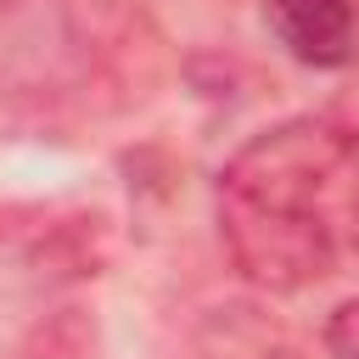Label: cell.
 Returning <instances> with one entry per match:
<instances>
[{
    "mask_svg": "<svg viewBox=\"0 0 359 359\" xmlns=\"http://www.w3.org/2000/svg\"><path fill=\"white\" fill-rule=\"evenodd\" d=\"M348 151L353 135L337 123L286 118L219 168V241L241 280L264 292H303L337 269L325 191Z\"/></svg>",
    "mask_w": 359,
    "mask_h": 359,
    "instance_id": "obj_1",
    "label": "cell"
},
{
    "mask_svg": "<svg viewBox=\"0 0 359 359\" xmlns=\"http://www.w3.org/2000/svg\"><path fill=\"white\" fill-rule=\"evenodd\" d=\"M264 22L303 67H342L359 56L353 0H264Z\"/></svg>",
    "mask_w": 359,
    "mask_h": 359,
    "instance_id": "obj_2",
    "label": "cell"
},
{
    "mask_svg": "<svg viewBox=\"0 0 359 359\" xmlns=\"http://www.w3.org/2000/svg\"><path fill=\"white\" fill-rule=\"evenodd\" d=\"M325 353L331 359H359V297H348L325 314Z\"/></svg>",
    "mask_w": 359,
    "mask_h": 359,
    "instance_id": "obj_3",
    "label": "cell"
},
{
    "mask_svg": "<svg viewBox=\"0 0 359 359\" xmlns=\"http://www.w3.org/2000/svg\"><path fill=\"white\" fill-rule=\"evenodd\" d=\"M269 359H297V353H269Z\"/></svg>",
    "mask_w": 359,
    "mask_h": 359,
    "instance_id": "obj_4",
    "label": "cell"
},
{
    "mask_svg": "<svg viewBox=\"0 0 359 359\" xmlns=\"http://www.w3.org/2000/svg\"><path fill=\"white\" fill-rule=\"evenodd\" d=\"M353 151H359V140H353Z\"/></svg>",
    "mask_w": 359,
    "mask_h": 359,
    "instance_id": "obj_5",
    "label": "cell"
}]
</instances>
